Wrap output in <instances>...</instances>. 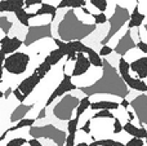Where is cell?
<instances>
[{
  "label": "cell",
  "instance_id": "cell-1",
  "mask_svg": "<svg viewBox=\"0 0 147 146\" xmlns=\"http://www.w3.org/2000/svg\"><path fill=\"white\" fill-rule=\"evenodd\" d=\"M94 30H96V25H86V23L81 22L76 17L74 9H70L65 14L63 20L59 22L57 31H58L59 40L70 43V41H80L81 39L86 38Z\"/></svg>",
  "mask_w": 147,
  "mask_h": 146
},
{
  "label": "cell",
  "instance_id": "cell-2",
  "mask_svg": "<svg viewBox=\"0 0 147 146\" xmlns=\"http://www.w3.org/2000/svg\"><path fill=\"white\" fill-rule=\"evenodd\" d=\"M30 61H31V57L27 53L18 51L16 53L5 57L3 67H4L5 71L12 75H22L27 70Z\"/></svg>",
  "mask_w": 147,
  "mask_h": 146
},
{
  "label": "cell",
  "instance_id": "cell-3",
  "mask_svg": "<svg viewBox=\"0 0 147 146\" xmlns=\"http://www.w3.org/2000/svg\"><path fill=\"white\" fill-rule=\"evenodd\" d=\"M30 135L34 140H38L40 137L49 139L56 142L57 146H63L65 142H66V137H67V135L63 131L56 128L52 124H47V126H40V127H31Z\"/></svg>",
  "mask_w": 147,
  "mask_h": 146
},
{
  "label": "cell",
  "instance_id": "cell-4",
  "mask_svg": "<svg viewBox=\"0 0 147 146\" xmlns=\"http://www.w3.org/2000/svg\"><path fill=\"white\" fill-rule=\"evenodd\" d=\"M80 98H78L76 96L72 95H66L63 96L61 101L54 106L53 109V114L58 120H63V122H69L72 119V113L74 110H76Z\"/></svg>",
  "mask_w": 147,
  "mask_h": 146
},
{
  "label": "cell",
  "instance_id": "cell-5",
  "mask_svg": "<svg viewBox=\"0 0 147 146\" xmlns=\"http://www.w3.org/2000/svg\"><path fill=\"white\" fill-rule=\"evenodd\" d=\"M129 17H130V14L125 8H123L121 5H116V7H115L114 16H111V18L109 20L110 21V31L107 32L106 38L101 41L102 45H107V41L111 40L112 36L117 32V30H119L125 22L129 21Z\"/></svg>",
  "mask_w": 147,
  "mask_h": 146
},
{
  "label": "cell",
  "instance_id": "cell-6",
  "mask_svg": "<svg viewBox=\"0 0 147 146\" xmlns=\"http://www.w3.org/2000/svg\"><path fill=\"white\" fill-rule=\"evenodd\" d=\"M119 74L121 76V79L127 83V85L133 91H138V92H147V83L142 82V80H138L137 78H133L130 75V71H129V62L121 57L119 59Z\"/></svg>",
  "mask_w": 147,
  "mask_h": 146
},
{
  "label": "cell",
  "instance_id": "cell-7",
  "mask_svg": "<svg viewBox=\"0 0 147 146\" xmlns=\"http://www.w3.org/2000/svg\"><path fill=\"white\" fill-rule=\"evenodd\" d=\"M52 23H45L40 26H30L26 34V40L23 41V45L28 47L31 44L36 43L40 39L52 38Z\"/></svg>",
  "mask_w": 147,
  "mask_h": 146
},
{
  "label": "cell",
  "instance_id": "cell-8",
  "mask_svg": "<svg viewBox=\"0 0 147 146\" xmlns=\"http://www.w3.org/2000/svg\"><path fill=\"white\" fill-rule=\"evenodd\" d=\"M72 78L70 76L69 74H63V80H62L61 83H59L58 85H57V88L52 92V95L49 96V98L47 100V102H45V105H44V107H48L49 105H52L53 103V101L56 100V98H58V97H61V96H63L65 93H67V92H71V91H75L76 88V84H74L72 83Z\"/></svg>",
  "mask_w": 147,
  "mask_h": 146
},
{
  "label": "cell",
  "instance_id": "cell-9",
  "mask_svg": "<svg viewBox=\"0 0 147 146\" xmlns=\"http://www.w3.org/2000/svg\"><path fill=\"white\" fill-rule=\"evenodd\" d=\"M130 105L134 107V111L138 116V120L141 123V127L147 126V96L140 95L134 101L130 102Z\"/></svg>",
  "mask_w": 147,
  "mask_h": 146
},
{
  "label": "cell",
  "instance_id": "cell-10",
  "mask_svg": "<svg viewBox=\"0 0 147 146\" xmlns=\"http://www.w3.org/2000/svg\"><path fill=\"white\" fill-rule=\"evenodd\" d=\"M23 45V41L20 38L14 36V38H10V36H3L0 39V51L5 54V56H9L13 54L16 52H18V49Z\"/></svg>",
  "mask_w": 147,
  "mask_h": 146
},
{
  "label": "cell",
  "instance_id": "cell-11",
  "mask_svg": "<svg viewBox=\"0 0 147 146\" xmlns=\"http://www.w3.org/2000/svg\"><path fill=\"white\" fill-rule=\"evenodd\" d=\"M40 82H41V79L39 78V75L34 71L32 74L28 75L27 78H25V79H23L22 82L18 84L17 89L20 91V92L22 93L26 98H27V96H30L31 93L34 92V89H35L36 85H38Z\"/></svg>",
  "mask_w": 147,
  "mask_h": 146
},
{
  "label": "cell",
  "instance_id": "cell-12",
  "mask_svg": "<svg viewBox=\"0 0 147 146\" xmlns=\"http://www.w3.org/2000/svg\"><path fill=\"white\" fill-rule=\"evenodd\" d=\"M129 71H133L137 75L138 80L145 82L147 79V56H141L140 58L134 59L129 64Z\"/></svg>",
  "mask_w": 147,
  "mask_h": 146
},
{
  "label": "cell",
  "instance_id": "cell-13",
  "mask_svg": "<svg viewBox=\"0 0 147 146\" xmlns=\"http://www.w3.org/2000/svg\"><path fill=\"white\" fill-rule=\"evenodd\" d=\"M90 62H89L88 57L84 56V53H76V59H75V65L71 71V78H78L84 75L89 69H90Z\"/></svg>",
  "mask_w": 147,
  "mask_h": 146
},
{
  "label": "cell",
  "instance_id": "cell-14",
  "mask_svg": "<svg viewBox=\"0 0 147 146\" xmlns=\"http://www.w3.org/2000/svg\"><path fill=\"white\" fill-rule=\"evenodd\" d=\"M136 48V43L133 41V39L130 38L129 28H127V31L124 32V36L119 40L117 45L115 47V52L120 56H125L127 53H129L132 49Z\"/></svg>",
  "mask_w": 147,
  "mask_h": 146
},
{
  "label": "cell",
  "instance_id": "cell-15",
  "mask_svg": "<svg viewBox=\"0 0 147 146\" xmlns=\"http://www.w3.org/2000/svg\"><path fill=\"white\" fill-rule=\"evenodd\" d=\"M146 20V16L143 14V13L140 12V8L136 5L134 8H133L132 13H130V17H129V21H128V25L127 27L129 28H140L141 26H142V23L145 22Z\"/></svg>",
  "mask_w": 147,
  "mask_h": 146
},
{
  "label": "cell",
  "instance_id": "cell-16",
  "mask_svg": "<svg viewBox=\"0 0 147 146\" xmlns=\"http://www.w3.org/2000/svg\"><path fill=\"white\" fill-rule=\"evenodd\" d=\"M123 131H124L127 135L132 136L133 139L143 140V139H146V136H147V129L146 128H143V127L138 128V127H136L134 124L132 123V122H128V123H125L124 126H123Z\"/></svg>",
  "mask_w": 147,
  "mask_h": 146
},
{
  "label": "cell",
  "instance_id": "cell-17",
  "mask_svg": "<svg viewBox=\"0 0 147 146\" xmlns=\"http://www.w3.org/2000/svg\"><path fill=\"white\" fill-rule=\"evenodd\" d=\"M34 109V103H31V105H25V103H20V105L17 106V107L14 109V111H13L12 114H10V119L9 120L12 122V123H14V122H20L22 120V119H25L26 114L28 113V111H31Z\"/></svg>",
  "mask_w": 147,
  "mask_h": 146
},
{
  "label": "cell",
  "instance_id": "cell-18",
  "mask_svg": "<svg viewBox=\"0 0 147 146\" xmlns=\"http://www.w3.org/2000/svg\"><path fill=\"white\" fill-rule=\"evenodd\" d=\"M120 107L119 102L116 101H97V102L90 103V110L93 111H101V110H117Z\"/></svg>",
  "mask_w": 147,
  "mask_h": 146
},
{
  "label": "cell",
  "instance_id": "cell-19",
  "mask_svg": "<svg viewBox=\"0 0 147 146\" xmlns=\"http://www.w3.org/2000/svg\"><path fill=\"white\" fill-rule=\"evenodd\" d=\"M25 7L23 0H5V1H0V12H13L21 9Z\"/></svg>",
  "mask_w": 147,
  "mask_h": 146
},
{
  "label": "cell",
  "instance_id": "cell-20",
  "mask_svg": "<svg viewBox=\"0 0 147 146\" xmlns=\"http://www.w3.org/2000/svg\"><path fill=\"white\" fill-rule=\"evenodd\" d=\"M14 14H16V18L18 20V22L21 25H23L25 27H30V20L31 18H35V13L26 12L25 8H21V9L16 10Z\"/></svg>",
  "mask_w": 147,
  "mask_h": 146
},
{
  "label": "cell",
  "instance_id": "cell-21",
  "mask_svg": "<svg viewBox=\"0 0 147 146\" xmlns=\"http://www.w3.org/2000/svg\"><path fill=\"white\" fill-rule=\"evenodd\" d=\"M88 1L85 0H62V1H58V5H57V9H63V8H71V9H79V8H84L85 4Z\"/></svg>",
  "mask_w": 147,
  "mask_h": 146
},
{
  "label": "cell",
  "instance_id": "cell-22",
  "mask_svg": "<svg viewBox=\"0 0 147 146\" xmlns=\"http://www.w3.org/2000/svg\"><path fill=\"white\" fill-rule=\"evenodd\" d=\"M44 14H51L52 16L51 20H52V22H53V20L57 16V8L54 7V5H49L43 1L41 3V7L35 12V17H38V16H44Z\"/></svg>",
  "mask_w": 147,
  "mask_h": 146
},
{
  "label": "cell",
  "instance_id": "cell-23",
  "mask_svg": "<svg viewBox=\"0 0 147 146\" xmlns=\"http://www.w3.org/2000/svg\"><path fill=\"white\" fill-rule=\"evenodd\" d=\"M65 57V54L62 53L61 51H59L58 48L57 49H53V51H51L48 54L45 56V58H44V61L47 62V64H49L51 66H54V65H57L59 61H61L62 58Z\"/></svg>",
  "mask_w": 147,
  "mask_h": 146
},
{
  "label": "cell",
  "instance_id": "cell-24",
  "mask_svg": "<svg viewBox=\"0 0 147 146\" xmlns=\"http://www.w3.org/2000/svg\"><path fill=\"white\" fill-rule=\"evenodd\" d=\"M90 103H92V101H90V97H89V96H85V97L81 98L80 102H79V105H78V107H76L75 118H80V116L83 115L89 107H90Z\"/></svg>",
  "mask_w": 147,
  "mask_h": 146
},
{
  "label": "cell",
  "instance_id": "cell-25",
  "mask_svg": "<svg viewBox=\"0 0 147 146\" xmlns=\"http://www.w3.org/2000/svg\"><path fill=\"white\" fill-rule=\"evenodd\" d=\"M88 59H89V62H90V65H93L94 67H102L103 66V61H102V58L99 57V54L97 53L94 49H92V48H89V51H88Z\"/></svg>",
  "mask_w": 147,
  "mask_h": 146
},
{
  "label": "cell",
  "instance_id": "cell-26",
  "mask_svg": "<svg viewBox=\"0 0 147 146\" xmlns=\"http://www.w3.org/2000/svg\"><path fill=\"white\" fill-rule=\"evenodd\" d=\"M13 27V22L7 16H0V30L4 32V36H9V32Z\"/></svg>",
  "mask_w": 147,
  "mask_h": 146
},
{
  "label": "cell",
  "instance_id": "cell-27",
  "mask_svg": "<svg viewBox=\"0 0 147 146\" xmlns=\"http://www.w3.org/2000/svg\"><path fill=\"white\" fill-rule=\"evenodd\" d=\"M70 45V48L72 49L75 53H88L89 48L90 47L85 45L84 43H81V41H70V43H67Z\"/></svg>",
  "mask_w": 147,
  "mask_h": 146
},
{
  "label": "cell",
  "instance_id": "cell-28",
  "mask_svg": "<svg viewBox=\"0 0 147 146\" xmlns=\"http://www.w3.org/2000/svg\"><path fill=\"white\" fill-rule=\"evenodd\" d=\"M51 70H52V66H51V65L47 64L45 61H43L38 67H36L35 72L39 75V78H40V79L43 80V79H44V76H45V75L48 74L49 71H51Z\"/></svg>",
  "mask_w": 147,
  "mask_h": 146
},
{
  "label": "cell",
  "instance_id": "cell-29",
  "mask_svg": "<svg viewBox=\"0 0 147 146\" xmlns=\"http://www.w3.org/2000/svg\"><path fill=\"white\" fill-rule=\"evenodd\" d=\"M88 3L94 5V8L99 10V13H105L107 7H109V1H106V0H90V1H88Z\"/></svg>",
  "mask_w": 147,
  "mask_h": 146
},
{
  "label": "cell",
  "instance_id": "cell-30",
  "mask_svg": "<svg viewBox=\"0 0 147 146\" xmlns=\"http://www.w3.org/2000/svg\"><path fill=\"white\" fill-rule=\"evenodd\" d=\"M78 126H79V118H72L71 120L67 122V132H69V135H76Z\"/></svg>",
  "mask_w": 147,
  "mask_h": 146
},
{
  "label": "cell",
  "instance_id": "cell-31",
  "mask_svg": "<svg viewBox=\"0 0 147 146\" xmlns=\"http://www.w3.org/2000/svg\"><path fill=\"white\" fill-rule=\"evenodd\" d=\"M93 119H115L114 114L109 110H101V111H97L94 114Z\"/></svg>",
  "mask_w": 147,
  "mask_h": 146
},
{
  "label": "cell",
  "instance_id": "cell-32",
  "mask_svg": "<svg viewBox=\"0 0 147 146\" xmlns=\"http://www.w3.org/2000/svg\"><path fill=\"white\" fill-rule=\"evenodd\" d=\"M92 17L94 18V25H105L109 21L106 13H96V14H92Z\"/></svg>",
  "mask_w": 147,
  "mask_h": 146
},
{
  "label": "cell",
  "instance_id": "cell-33",
  "mask_svg": "<svg viewBox=\"0 0 147 146\" xmlns=\"http://www.w3.org/2000/svg\"><path fill=\"white\" fill-rule=\"evenodd\" d=\"M97 146H115L116 141L112 139H102V140H96L93 141Z\"/></svg>",
  "mask_w": 147,
  "mask_h": 146
},
{
  "label": "cell",
  "instance_id": "cell-34",
  "mask_svg": "<svg viewBox=\"0 0 147 146\" xmlns=\"http://www.w3.org/2000/svg\"><path fill=\"white\" fill-rule=\"evenodd\" d=\"M25 144H27V140L23 139V137H17V139L10 140L5 146H23Z\"/></svg>",
  "mask_w": 147,
  "mask_h": 146
},
{
  "label": "cell",
  "instance_id": "cell-35",
  "mask_svg": "<svg viewBox=\"0 0 147 146\" xmlns=\"http://www.w3.org/2000/svg\"><path fill=\"white\" fill-rule=\"evenodd\" d=\"M123 132V124L120 123V119L115 118L114 124H112V135H119Z\"/></svg>",
  "mask_w": 147,
  "mask_h": 146
},
{
  "label": "cell",
  "instance_id": "cell-36",
  "mask_svg": "<svg viewBox=\"0 0 147 146\" xmlns=\"http://www.w3.org/2000/svg\"><path fill=\"white\" fill-rule=\"evenodd\" d=\"M112 52H114V49L110 45H102L98 54H99V57H106V56H109V54H111Z\"/></svg>",
  "mask_w": 147,
  "mask_h": 146
},
{
  "label": "cell",
  "instance_id": "cell-37",
  "mask_svg": "<svg viewBox=\"0 0 147 146\" xmlns=\"http://www.w3.org/2000/svg\"><path fill=\"white\" fill-rule=\"evenodd\" d=\"M124 146H145L143 144V140H140V139H129L127 141V144H124Z\"/></svg>",
  "mask_w": 147,
  "mask_h": 146
},
{
  "label": "cell",
  "instance_id": "cell-38",
  "mask_svg": "<svg viewBox=\"0 0 147 146\" xmlns=\"http://www.w3.org/2000/svg\"><path fill=\"white\" fill-rule=\"evenodd\" d=\"M13 96H14V97H16V100H17L20 103H23V101L26 100V97L22 95V93L20 92V91L17 89V88H14V89H13Z\"/></svg>",
  "mask_w": 147,
  "mask_h": 146
},
{
  "label": "cell",
  "instance_id": "cell-39",
  "mask_svg": "<svg viewBox=\"0 0 147 146\" xmlns=\"http://www.w3.org/2000/svg\"><path fill=\"white\" fill-rule=\"evenodd\" d=\"M90 124H92V120L90 119H88V120L85 122V123L83 124V127H81V131L84 132L85 135H90V132H92V129H90Z\"/></svg>",
  "mask_w": 147,
  "mask_h": 146
},
{
  "label": "cell",
  "instance_id": "cell-40",
  "mask_svg": "<svg viewBox=\"0 0 147 146\" xmlns=\"http://www.w3.org/2000/svg\"><path fill=\"white\" fill-rule=\"evenodd\" d=\"M25 7L26 8H30V7H34V5H41L43 0H25ZM23 7V8H25Z\"/></svg>",
  "mask_w": 147,
  "mask_h": 146
},
{
  "label": "cell",
  "instance_id": "cell-41",
  "mask_svg": "<svg viewBox=\"0 0 147 146\" xmlns=\"http://www.w3.org/2000/svg\"><path fill=\"white\" fill-rule=\"evenodd\" d=\"M5 57H7V56H5V54L0 51V83H1V80H3V72H4V67H3V65H4Z\"/></svg>",
  "mask_w": 147,
  "mask_h": 146
},
{
  "label": "cell",
  "instance_id": "cell-42",
  "mask_svg": "<svg viewBox=\"0 0 147 146\" xmlns=\"http://www.w3.org/2000/svg\"><path fill=\"white\" fill-rule=\"evenodd\" d=\"M136 48H137L140 52H142V53L147 54V43H143V41L140 40L137 44H136Z\"/></svg>",
  "mask_w": 147,
  "mask_h": 146
},
{
  "label": "cell",
  "instance_id": "cell-43",
  "mask_svg": "<svg viewBox=\"0 0 147 146\" xmlns=\"http://www.w3.org/2000/svg\"><path fill=\"white\" fill-rule=\"evenodd\" d=\"M45 116H47V109L43 107L40 111H39V114H38V116H36L35 120H40V119H44Z\"/></svg>",
  "mask_w": 147,
  "mask_h": 146
},
{
  "label": "cell",
  "instance_id": "cell-44",
  "mask_svg": "<svg viewBox=\"0 0 147 146\" xmlns=\"http://www.w3.org/2000/svg\"><path fill=\"white\" fill-rule=\"evenodd\" d=\"M119 105L121 106V107H124L125 110H129V105H130V102L127 100V98H123V100H121V102H120Z\"/></svg>",
  "mask_w": 147,
  "mask_h": 146
},
{
  "label": "cell",
  "instance_id": "cell-45",
  "mask_svg": "<svg viewBox=\"0 0 147 146\" xmlns=\"http://www.w3.org/2000/svg\"><path fill=\"white\" fill-rule=\"evenodd\" d=\"M27 144L30 145V146H43V144H41L39 140H34V139L27 140Z\"/></svg>",
  "mask_w": 147,
  "mask_h": 146
},
{
  "label": "cell",
  "instance_id": "cell-46",
  "mask_svg": "<svg viewBox=\"0 0 147 146\" xmlns=\"http://www.w3.org/2000/svg\"><path fill=\"white\" fill-rule=\"evenodd\" d=\"M10 93H13V91H12V88H8L7 91H5V92H3V97L5 98V100H7V98H9V96H10Z\"/></svg>",
  "mask_w": 147,
  "mask_h": 146
},
{
  "label": "cell",
  "instance_id": "cell-47",
  "mask_svg": "<svg viewBox=\"0 0 147 146\" xmlns=\"http://www.w3.org/2000/svg\"><path fill=\"white\" fill-rule=\"evenodd\" d=\"M127 114H128V116H129V119H128V120H129V122L134 119V114H133L130 110H127Z\"/></svg>",
  "mask_w": 147,
  "mask_h": 146
},
{
  "label": "cell",
  "instance_id": "cell-48",
  "mask_svg": "<svg viewBox=\"0 0 147 146\" xmlns=\"http://www.w3.org/2000/svg\"><path fill=\"white\" fill-rule=\"evenodd\" d=\"M75 146H88V144H86V142H80V144H78Z\"/></svg>",
  "mask_w": 147,
  "mask_h": 146
},
{
  "label": "cell",
  "instance_id": "cell-49",
  "mask_svg": "<svg viewBox=\"0 0 147 146\" xmlns=\"http://www.w3.org/2000/svg\"><path fill=\"white\" fill-rule=\"evenodd\" d=\"M115 146H124V144H121V142H117V141H116V144H115Z\"/></svg>",
  "mask_w": 147,
  "mask_h": 146
},
{
  "label": "cell",
  "instance_id": "cell-50",
  "mask_svg": "<svg viewBox=\"0 0 147 146\" xmlns=\"http://www.w3.org/2000/svg\"><path fill=\"white\" fill-rule=\"evenodd\" d=\"M88 146H97V145L94 144V142H90V144H88Z\"/></svg>",
  "mask_w": 147,
  "mask_h": 146
},
{
  "label": "cell",
  "instance_id": "cell-51",
  "mask_svg": "<svg viewBox=\"0 0 147 146\" xmlns=\"http://www.w3.org/2000/svg\"><path fill=\"white\" fill-rule=\"evenodd\" d=\"M3 97V92H1V91H0V98H1Z\"/></svg>",
  "mask_w": 147,
  "mask_h": 146
},
{
  "label": "cell",
  "instance_id": "cell-52",
  "mask_svg": "<svg viewBox=\"0 0 147 146\" xmlns=\"http://www.w3.org/2000/svg\"><path fill=\"white\" fill-rule=\"evenodd\" d=\"M146 146H147V136H146Z\"/></svg>",
  "mask_w": 147,
  "mask_h": 146
}]
</instances>
